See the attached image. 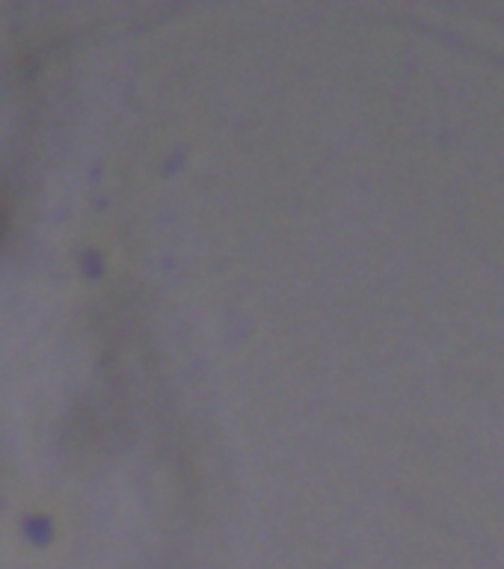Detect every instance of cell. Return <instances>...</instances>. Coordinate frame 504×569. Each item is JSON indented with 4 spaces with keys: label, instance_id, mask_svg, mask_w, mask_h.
Here are the masks:
<instances>
[]
</instances>
